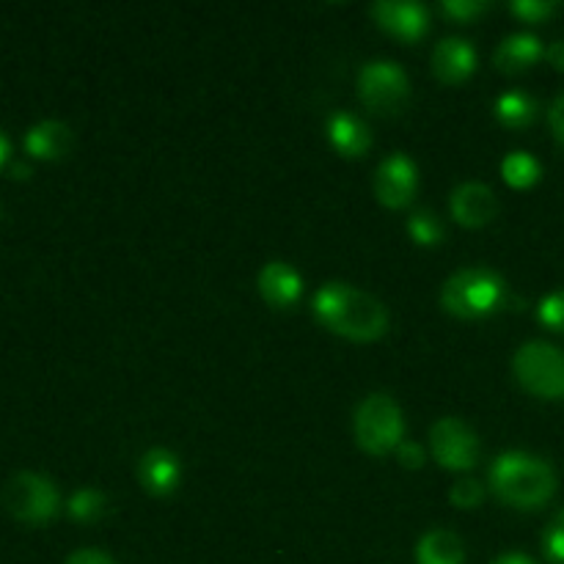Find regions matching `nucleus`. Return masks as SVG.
I'll use <instances>...</instances> for the list:
<instances>
[{"mask_svg": "<svg viewBox=\"0 0 564 564\" xmlns=\"http://www.w3.org/2000/svg\"><path fill=\"white\" fill-rule=\"evenodd\" d=\"M540 58H545V47L534 33H512L505 42L496 47V66L505 75H521V72L532 69Z\"/></svg>", "mask_w": 564, "mask_h": 564, "instance_id": "dca6fc26", "label": "nucleus"}, {"mask_svg": "<svg viewBox=\"0 0 564 564\" xmlns=\"http://www.w3.org/2000/svg\"><path fill=\"white\" fill-rule=\"evenodd\" d=\"M430 446L438 466L449 471H471L479 463V438L466 422L455 416L438 419L430 430Z\"/></svg>", "mask_w": 564, "mask_h": 564, "instance_id": "6e6552de", "label": "nucleus"}, {"mask_svg": "<svg viewBox=\"0 0 564 564\" xmlns=\"http://www.w3.org/2000/svg\"><path fill=\"white\" fill-rule=\"evenodd\" d=\"M25 152L39 160H64L72 152V130L64 121H39L25 132Z\"/></svg>", "mask_w": 564, "mask_h": 564, "instance_id": "f3484780", "label": "nucleus"}, {"mask_svg": "<svg viewBox=\"0 0 564 564\" xmlns=\"http://www.w3.org/2000/svg\"><path fill=\"white\" fill-rule=\"evenodd\" d=\"M549 124H551V132H554L556 141L564 147V94L551 102V110H549Z\"/></svg>", "mask_w": 564, "mask_h": 564, "instance_id": "c756f323", "label": "nucleus"}, {"mask_svg": "<svg viewBox=\"0 0 564 564\" xmlns=\"http://www.w3.org/2000/svg\"><path fill=\"white\" fill-rule=\"evenodd\" d=\"M259 292L273 308L295 306L303 292L301 273L286 262H268L259 270Z\"/></svg>", "mask_w": 564, "mask_h": 564, "instance_id": "4468645a", "label": "nucleus"}, {"mask_svg": "<svg viewBox=\"0 0 564 564\" xmlns=\"http://www.w3.org/2000/svg\"><path fill=\"white\" fill-rule=\"evenodd\" d=\"M182 468L180 457L169 449H149L147 455L138 460V482L143 485L149 496H169L174 494L176 485H180Z\"/></svg>", "mask_w": 564, "mask_h": 564, "instance_id": "ddd939ff", "label": "nucleus"}, {"mask_svg": "<svg viewBox=\"0 0 564 564\" xmlns=\"http://www.w3.org/2000/svg\"><path fill=\"white\" fill-rule=\"evenodd\" d=\"M543 551L551 564H564V507L549 521L543 532Z\"/></svg>", "mask_w": 564, "mask_h": 564, "instance_id": "5701e85b", "label": "nucleus"}, {"mask_svg": "<svg viewBox=\"0 0 564 564\" xmlns=\"http://www.w3.org/2000/svg\"><path fill=\"white\" fill-rule=\"evenodd\" d=\"M516 378L529 394L564 400V350L549 341H527L512 358Z\"/></svg>", "mask_w": 564, "mask_h": 564, "instance_id": "39448f33", "label": "nucleus"}, {"mask_svg": "<svg viewBox=\"0 0 564 564\" xmlns=\"http://www.w3.org/2000/svg\"><path fill=\"white\" fill-rule=\"evenodd\" d=\"M538 99L529 97L527 91H507L496 99V116L505 127L512 130H523V127L534 124L538 119Z\"/></svg>", "mask_w": 564, "mask_h": 564, "instance_id": "6ab92c4d", "label": "nucleus"}, {"mask_svg": "<svg viewBox=\"0 0 564 564\" xmlns=\"http://www.w3.org/2000/svg\"><path fill=\"white\" fill-rule=\"evenodd\" d=\"M545 61H549L554 69L564 72V39H560V42H551V47L545 50Z\"/></svg>", "mask_w": 564, "mask_h": 564, "instance_id": "7c9ffc66", "label": "nucleus"}, {"mask_svg": "<svg viewBox=\"0 0 564 564\" xmlns=\"http://www.w3.org/2000/svg\"><path fill=\"white\" fill-rule=\"evenodd\" d=\"M328 141L334 143L341 158H361L372 147V132H369L367 121L358 119L356 113L336 110L328 119Z\"/></svg>", "mask_w": 564, "mask_h": 564, "instance_id": "2eb2a0df", "label": "nucleus"}, {"mask_svg": "<svg viewBox=\"0 0 564 564\" xmlns=\"http://www.w3.org/2000/svg\"><path fill=\"white\" fill-rule=\"evenodd\" d=\"M538 317L545 328L556 330V334H564V290L551 292L540 301Z\"/></svg>", "mask_w": 564, "mask_h": 564, "instance_id": "393cba45", "label": "nucleus"}, {"mask_svg": "<svg viewBox=\"0 0 564 564\" xmlns=\"http://www.w3.org/2000/svg\"><path fill=\"white\" fill-rule=\"evenodd\" d=\"M510 297L505 279L490 268H463L441 290V306L460 319L488 317Z\"/></svg>", "mask_w": 564, "mask_h": 564, "instance_id": "7ed1b4c3", "label": "nucleus"}, {"mask_svg": "<svg viewBox=\"0 0 564 564\" xmlns=\"http://www.w3.org/2000/svg\"><path fill=\"white\" fill-rule=\"evenodd\" d=\"M501 176H505L507 185L518 187V191H527V187L538 185L540 176H543V165L534 154L529 152H510L501 160Z\"/></svg>", "mask_w": 564, "mask_h": 564, "instance_id": "aec40b11", "label": "nucleus"}, {"mask_svg": "<svg viewBox=\"0 0 564 564\" xmlns=\"http://www.w3.org/2000/svg\"><path fill=\"white\" fill-rule=\"evenodd\" d=\"M408 235L413 237V242H419V246H438L441 240H444V224H441V218L435 213H430V209H416V213L411 215V220H408Z\"/></svg>", "mask_w": 564, "mask_h": 564, "instance_id": "4be33fe9", "label": "nucleus"}, {"mask_svg": "<svg viewBox=\"0 0 564 564\" xmlns=\"http://www.w3.org/2000/svg\"><path fill=\"white\" fill-rule=\"evenodd\" d=\"M419 564H463L466 562V545L449 529H430L416 545Z\"/></svg>", "mask_w": 564, "mask_h": 564, "instance_id": "a211bd4d", "label": "nucleus"}, {"mask_svg": "<svg viewBox=\"0 0 564 564\" xmlns=\"http://www.w3.org/2000/svg\"><path fill=\"white\" fill-rule=\"evenodd\" d=\"M312 308L325 328L352 341H375L389 328V312L383 303L345 281L319 286Z\"/></svg>", "mask_w": 564, "mask_h": 564, "instance_id": "f257e3e1", "label": "nucleus"}, {"mask_svg": "<svg viewBox=\"0 0 564 564\" xmlns=\"http://www.w3.org/2000/svg\"><path fill=\"white\" fill-rule=\"evenodd\" d=\"M105 507H108V499H105V494H99L97 488H80V490H75V494H72L66 510H69V516L75 518V521L94 523V521H99V518L105 516Z\"/></svg>", "mask_w": 564, "mask_h": 564, "instance_id": "412c9836", "label": "nucleus"}, {"mask_svg": "<svg viewBox=\"0 0 564 564\" xmlns=\"http://www.w3.org/2000/svg\"><path fill=\"white\" fill-rule=\"evenodd\" d=\"M375 196L383 207L391 209H402L413 202L419 187V169L405 152H394L378 165L375 171Z\"/></svg>", "mask_w": 564, "mask_h": 564, "instance_id": "1a4fd4ad", "label": "nucleus"}, {"mask_svg": "<svg viewBox=\"0 0 564 564\" xmlns=\"http://www.w3.org/2000/svg\"><path fill=\"white\" fill-rule=\"evenodd\" d=\"M449 499L457 510H474V507L482 505V499H485L482 482H477V479H471V477L460 479V482L452 485Z\"/></svg>", "mask_w": 564, "mask_h": 564, "instance_id": "a878e982", "label": "nucleus"}, {"mask_svg": "<svg viewBox=\"0 0 564 564\" xmlns=\"http://www.w3.org/2000/svg\"><path fill=\"white\" fill-rule=\"evenodd\" d=\"M488 3L485 0H444L441 3V14H446L455 22H471L474 17L485 14Z\"/></svg>", "mask_w": 564, "mask_h": 564, "instance_id": "bb28decb", "label": "nucleus"}, {"mask_svg": "<svg viewBox=\"0 0 564 564\" xmlns=\"http://www.w3.org/2000/svg\"><path fill=\"white\" fill-rule=\"evenodd\" d=\"M358 97L372 113H400L411 97V80L394 61H369L358 75Z\"/></svg>", "mask_w": 564, "mask_h": 564, "instance_id": "0eeeda50", "label": "nucleus"}, {"mask_svg": "<svg viewBox=\"0 0 564 564\" xmlns=\"http://www.w3.org/2000/svg\"><path fill=\"white\" fill-rule=\"evenodd\" d=\"M452 218L468 229H482L499 213V198H496L494 187L485 182H463L452 191L449 196Z\"/></svg>", "mask_w": 564, "mask_h": 564, "instance_id": "9b49d317", "label": "nucleus"}, {"mask_svg": "<svg viewBox=\"0 0 564 564\" xmlns=\"http://www.w3.org/2000/svg\"><path fill=\"white\" fill-rule=\"evenodd\" d=\"M477 69V50L468 39L446 36L433 50V75L446 86L468 80Z\"/></svg>", "mask_w": 564, "mask_h": 564, "instance_id": "f8f14e48", "label": "nucleus"}, {"mask_svg": "<svg viewBox=\"0 0 564 564\" xmlns=\"http://www.w3.org/2000/svg\"><path fill=\"white\" fill-rule=\"evenodd\" d=\"M64 564H116V560L99 549H77L75 554L66 556Z\"/></svg>", "mask_w": 564, "mask_h": 564, "instance_id": "cd10ccee", "label": "nucleus"}, {"mask_svg": "<svg viewBox=\"0 0 564 564\" xmlns=\"http://www.w3.org/2000/svg\"><path fill=\"white\" fill-rule=\"evenodd\" d=\"M510 11L523 22H545L560 11V3L554 0H512Z\"/></svg>", "mask_w": 564, "mask_h": 564, "instance_id": "b1692460", "label": "nucleus"}, {"mask_svg": "<svg viewBox=\"0 0 564 564\" xmlns=\"http://www.w3.org/2000/svg\"><path fill=\"white\" fill-rule=\"evenodd\" d=\"M369 14L383 31L402 42H419L430 28L427 6L411 3V0H380V3L369 6Z\"/></svg>", "mask_w": 564, "mask_h": 564, "instance_id": "9d476101", "label": "nucleus"}, {"mask_svg": "<svg viewBox=\"0 0 564 564\" xmlns=\"http://www.w3.org/2000/svg\"><path fill=\"white\" fill-rule=\"evenodd\" d=\"M397 457H400V463L405 468H422L424 466V449L419 444H413V441H402L400 449H397Z\"/></svg>", "mask_w": 564, "mask_h": 564, "instance_id": "c85d7f7f", "label": "nucleus"}, {"mask_svg": "<svg viewBox=\"0 0 564 564\" xmlns=\"http://www.w3.org/2000/svg\"><path fill=\"white\" fill-rule=\"evenodd\" d=\"M6 171H9V174L14 176V180H28V174H31V169H28L25 163H11Z\"/></svg>", "mask_w": 564, "mask_h": 564, "instance_id": "72a5a7b5", "label": "nucleus"}, {"mask_svg": "<svg viewBox=\"0 0 564 564\" xmlns=\"http://www.w3.org/2000/svg\"><path fill=\"white\" fill-rule=\"evenodd\" d=\"M352 433H356L358 446L369 455H389L397 452L405 435V419L402 408L391 400L389 394H369L358 405L356 419H352Z\"/></svg>", "mask_w": 564, "mask_h": 564, "instance_id": "20e7f679", "label": "nucleus"}, {"mask_svg": "<svg viewBox=\"0 0 564 564\" xmlns=\"http://www.w3.org/2000/svg\"><path fill=\"white\" fill-rule=\"evenodd\" d=\"M11 165V141L6 132H0V169H9Z\"/></svg>", "mask_w": 564, "mask_h": 564, "instance_id": "473e14b6", "label": "nucleus"}, {"mask_svg": "<svg viewBox=\"0 0 564 564\" xmlns=\"http://www.w3.org/2000/svg\"><path fill=\"white\" fill-rule=\"evenodd\" d=\"M494 564H538L532 556L521 554V551H510V554H501Z\"/></svg>", "mask_w": 564, "mask_h": 564, "instance_id": "2f4dec72", "label": "nucleus"}, {"mask_svg": "<svg viewBox=\"0 0 564 564\" xmlns=\"http://www.w3.org/2000/svg\"><path fill=\"white\" fill-rule=\"evenodd\" d=\"M490 488L516 510H540L556 494V471L529 452H505L490 466Z\"/></svg>", "mask_w": 564, "mask_h": 564, "instance_id": "f03ea898", "label": "nucleus"}, {"mask_svg": "<svg viewBox=\"0 0 564 564\" xmlns=\"http://www.w3.org/2000/svg\"><path fill=\"white\" fill-rule=\"evenodd\" d=\"M6 512L20 523H47L58 512L61 496L47 477L33 471H20L3 485Z\"/></svg>", "mask_w": 564, "mask_h": 564, "instance_id": "423d86ee", "label": "nucleus"}]
</instances>
